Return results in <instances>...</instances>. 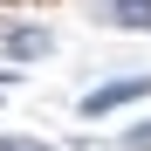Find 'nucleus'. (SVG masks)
<instances>
[{"label": "nucleus", "instance_id": "obj_3", "mask_svg": "<svg viewBox=\"0 0 151 151\" xmlns=\"http://www.w3.org/2000/svg\"><path fill=\"white\" fill-rule=\"evenodd\" d=\"M110 21H117V28H144V35H151V0H110Z\"/></svg>", "mask_w": 151, "mask_h": 151}, {"label": "nucleus", "instance_id": "obj_6", "mask_svg": "<svg viewBox=\"0 0 151 151\" xmlns=\"http://www.w3.org/2000/svg\"><path fill=\"white\" fill-rule=\"evenodd\" d=\"M21 151H35V144H21Z\"/></svg>", "mask_w": 151, "mask_h": 151}, {"label": "nucleus", "instance_id": "obj_5", "mask_svg": "<svg viewBox=\"0 0 151 151\" xmlns=\"http://www.w3.org/2000/svg\"><path fill=\"white\" fill-rule=\"evenodd\" d=\"M0 151H21V144H7V137H0Z\"/></svg>", "mask_w": 151, "mask_h": 151}, {"label": "nucleus", "instance_id": "obj_1", "mask_svg": "<svg viewBox=\"0 0 151 151\" xmlns=\"http://www.w3.org/2000/svg\"><path fill=\"white\" fill-rule=\"evenodd\" d=\"M137 96H151V76L103 83V89H89V96H83V117H110V110H124V103H137Z\"/></svg>", "mask_w": 151, "mask_h": 151}, {"label": "nucleus", "instance_id": "obj_4", "mask_svg": "<svg viewBox=\"0 0 151 151\" xmlns=\"http://www.w3.org/2000/svg\"><path fill=\"white\" fill-rule=\"evenodd\" d=\"M124 151H151V124H137V131L124 137Z\"/></svg>", "mask_w": 151, "mask_h": 151}, {"label": "nucleus", "instance_id": "obj_2", "mask_svg": "<svg viewBox=\"0 0 151 151\" xmlns=\"http://www.w3.org/2000/svg\"><path fill=\"white\" fill-rule=\"evenodd\" d=\"M48 48H55L48 28H14V35H7V55H14V62H41Z\"/></svg>", "mask_w": 151, "mask_h": 151}]
</instances>
